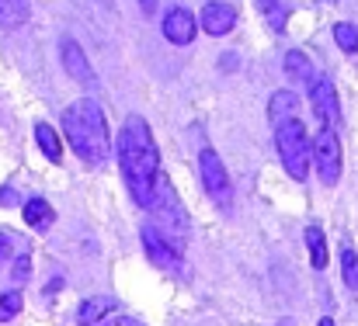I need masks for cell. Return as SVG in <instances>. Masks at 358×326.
<instances>
[{
	"label": "cell",
	"instance_id": "9a60e30c",
	"mask_svg": "<svg viewBox=\"0 0 358 326\" xmlns=\"http://www.w3.org/2000/svg\"><path fill=\"white\" fill-rule=\"evenodd\" d=\"M35 142H38V149H42L52 163H59V160H63V142H59V132H56L52 125L38 121V125H35Z\"/></svg>",
	"mask_w": 358,
	"mask_h": 326
},
{
	"label": "cell",
	"instance_id": "30bf717a",
	"mask_svg": "<svg viewBox=\"0 0 358 326\" xmlns=\"http://www.w3.org/2000/svg\"><path fill=\"white\" fill-rule=\"evenodd\" d=\"M160 28H164V38L171 45H188L195 38V31H199V21H195V14L188 7H171L164 14V24Z\"/></svg>",
	"mask_w": 358,
	"mask_h": 326
},
{
	"label": "cell",
	"instance_id": "44dd1931",
	"mask_svg": "<svg viewBox=\"0 0 358 326\" xmlns=\"http://www.w3.org/2000/svg\"><path fill=\"white\" fill-rule=\"evenodd\" d=\"M341 267H345V285L348 288H358V253L352 246H345L341 253Z\"/></svg>",
	"mask_w": 358,
	"mask_h": 326
},
{
	"label": "cell",
	"instance_id": "e0dca14e",
	"mask_svg": "<svg viewBox=\"0 0 358 326\" xmlns=\"http://www.w3.org/2000/svg\"><path fill=\"white\" fill-rule=\"evenodd\" d=\"M306 246H310V264L317 271H324L327 267V239H324L320 225H306Z\"/></svg>",
	"mask_w": 358,
	"mask_h": 326
},
{
	"label": "cell",
	"instance_id": "4316f807",
	"mask_svg": "<svg viewBox=\"0 0 358 326\" xmlns=\"http://www.w3.org/2000/svg\"><path fill=\"white\" fill-rule=\"evenodd\" d=\"M317 326H334V320H327V316H324V320H320Z\"/></svg>",
	"mask_w": 358,
	"mask_h": 326
},
{
	"label": "cell",
	"instance_id": "603a6c76",
	"mask_svg": "<svg viewBox=\"0 0 358 326\" xmlns=\"http://www.w3.org/2000/svg\"><path fill=\"white\" fill-rule=\"evenodd\" d=\"M21 313V292H3L0 295V316H14Z\"/></svg>",
	"mask_w": 358,
	"mask_h": 326
},
{
	"label": "cell",
	"instance_id": "ac0fdd59",
	"mask_svg": "<svg viewBox=\"0 0 358 326\" xmlns=\"http://www.w3.org/2000/svg\"><path fill=\"white\" fill-rule=\"evenodd\" d=\"M24 222H28L31 229L52 225V209H49V202H45V198H28V202H24Z\"/></svg>",
	"mask_w": 358,
	"mask_h": 326
},
{
	"label": "cell",
	"instance_id": "7c38bea8",
	"mask_svg": "<svg viewBox=\"0 0 358 326\" xmlns=\"http://www.w3.org/2000/svg\"><path fill=\"white\" fill-rule=\"evenodd\" d=\"M268 118H271V125H282L289 118H299V98L292 91H275L271 101H268Z\"/></svg>",
	"mask_w": 358,
	"mask_h": 326
},
{
	"label": "cell",
	"instance_id": "5bb4252c",
	"mask_svg": "<svg viewBox=\"0 0 358 326\" xmlns=\"http://www.w3.org/2000/svg\"><path fill=\"white\" fill-rule=\"evenodd\" d=\"M285 73H289L296 84H310V80L317 77V70H313V63H310V56H306L303 49L285 52Z\"/></svg>",
	"mask_w": 358,
	"mask_h": 326
},
{
	"label": "cell",
	"instance_id": "5b68a950",
	"mask_svg": "<svg viewBox=\"0 0 358 326\" xmlns=\"http://www.w3.org/2000/svg\"><path fill=\"white\" fill-rule=\"evenodd\" d=\"M310 167H317V177L324 188H334L341 181L345 160H341V139L334 128L320 125V132L310 139Z\"/></svg>",
	"mask_w": 358,
	"mask_h": 326
},
{
	"label": "cell",
	"instance_id": "52a82bcc",
	"mask_svg": "<svg viewBox=\"0 0 358 326\" xmlns=\"http://www.w3.org/2000/svg\"><path fill=\"white\" fill-rule=\"evenodd\" d=\"M306 87H310V105H313V111H317L320 125L334 128V125L341 121V105H338V91H334L331 77L317 73V77H313Z\"/></svg>",
	"mask_w": 358,
	"mask_h": 326
},
{
	"label": "cell",
	"instance_id": "d4e9b609",
	"mask_svg": "<svg viewBox=\"0 0 358 326\" xmlns=\"http://www.w3.org/2000/svg\"><path fill=\"white\" fill-rule=\"evenodd\" d=\"M10 253H14V243H10V236H7V232H0V264H3Z\"/></svg>",
	"mask_w": 358,
	"mask_h": 326
},
{
	"label": "cell",
	"instance_id": "d6986e66",
	"mask_svg": "<svg viewBox=\"0 0 358 326\" xmlns=\"http://www.w3.org/2000/svg\"><path fill=\"white\" fill-rule=\"evenodd\" d=\"M254 3L268 14V21H271V28H275V31H282V28H285L289 10H285V3H282V0H254Z\"/></svg>",
	"mask_w": 358,
	"mask_h": 326
},
{
	"label": "cell",
	"instance_id": "ba28073f",
	"mask_svg": "<svg viewBox=\"0 0 358 326\" xmlns=\"http://www.w3.org/2000/svg\"><path fill=\"white\" fill-rule=\"evenodd\" d=\"M139 236H143V250H146V257H150L160 271H171V274L181 271V250H178L174 243H167V239L153 229V222H146Z\"/></svg>",
	"mask_w": 358,
	"mask_h": 326
},
{
	"label": "cell",
	"instance_id": "484cf974",
	"mask_svg": "<svg viewBox=\"0 0 358 326\" xmlns=\"http://www.w3.org/2000/svg\"><path fill=\"white\" fill-rule=\"evenodd\" d=\"M139 7H143V14H153L157 10V0H139Z\"/></svg>",
	"mask_w": 358,
	"mask_h": 326
},
{
	"label": "cell",
	"instance_id": "9c48e42d",
	"mask_svg": "<svg viewBox=\"0 0 358 326\" xmlns=\"http://www.w3.org/2000/svg\"><path fill=\"white\" fill-rule=\"evenodd\" d=\"M195 21H199V28L206 35H216L220 38V35H230L237 28V7L234 3H223V0H209Z\"/></svg>",
	"mask_w": 358,
	"mask_h": 326
},
{
	"label": "cell",
	"instance_id": "8fae6325",
	"mask_svg": "<svg viewBox=\"0 0 358 326\" xmlns=\"http://www.w3.org/2000/svg\"><path fill=\"white\" fill-rule=\"evenodd\" d=\"M59 56H63V70H66L73 80H80V84H94V70H91L84 49H80L73 38H63V42H59Z\"/></svg>",
	"mask_w": 358,
	"mask_h": 326
},
{
	"label": "cell",
	"instance_id": "4fadbf2b",
	"mask_svg": "<svg viewBox=\"0 0 358 326\" xmlns=\"http://www.w3.org/2000/svg\"><path fill=\"white\" fill-rule=\"evenodd\" d=\"M115 313V299H84L77 309V323L80 326H98Z\"/></svg>",
	"mask_w": 358,
	"mask_h": 326
},
{
	"label": "cell",
	"instance_id": "cb8c5ba5",
	"mask_svg": "<svg viewBox=\"0 0 358 326\" xmlns=\"http://www.w3.org/2000/svg\"><path fill=\"white\" fill-rule=\"evenodd\" d=\"M98 326H143L139 320H132V316H122V313H112L108 320H101Z\"/></svg>",
	"mask_w": 358,
	"mask_h": 326
},
{
	"label": "cell",
	"instance_id": "277c9868",
	"mask_svg": "<svg viewBox=\"0 0 358 326\" xmlns=\"http://www.w3.org/2000/svg\"><path fill=\"white\" fill-rule=\"evenodd\" d=\"M275 146H278L285 174L303 184L306 174H310V135H306V125L299 118H289V121L275 125Z\"/></svg>",
	"mask_w": 358,
	"mask_h": 326
},
{
	"label": "cell",
	"instance_id": "ffe728a7",
	"mask_svg": "<svg viewBox=\"0 0 358 326\" xmlns=\"http://www.w3.org/2000/svg\"><path fill=\"white\" fill-rule=\"evenodd\" d=\"M334 42L345 49V52H358V28L348 21H338L334 24Z\"/></svg>",
	"mask_w": 358,
	"mask_h": 326
},
{
	"label": "cell",
	"instance_id": "3957f363",
	"mask_svg": "<svg viewBox=\"0 0 358 326\" xmlns=\"http://www.w3.org/2000/svg\"><path fill=\"white\" fill-rule=\"evenodd\" d=\"M150 209H153V216H157V225H153V229H157L167 243H174V246L181 250V239H185V232H188V218H185V209H181V202H178V191L171 188V181H167L164 170H160L157 181H153Z\"/></svg>",
	"mask_w": 358,
	"mask_h": 326
},
{
	"label": "cell",
	"instance_id": "7402d4cb",
	"mask_svg": "<svg viewBox=\"0 0 358 326\" xmlns=\"http://www.w3.org/2000/svg\"><path fill=\"white\" fill-rule=\"evenodd\" d=\"M28 274H31V257H28V253H21V257L14 260V267H10V278H14V285H24V281H28Z\"/></svg>",
	"mask_w": 358,
	"mask_h": 326
},
{
	"label": "cell",
	"instance_id": "7a4b0ae2",
	"mask_svg": "<svg viewBox=\"0 0 358 326\" xmlns=\"http://www.w3.org/2000/svg\"><path fill=\"white\" fill-rule=\"evenodd\" d=\"M63 132L66 142L73 146V153L87 163V167H101L112 153V135H108V118L98 101L80 98L63 111Z\"/></svg>",
	"mask_w": 358,
	"mask_h": 326
},
{
	"label": "cell",
	"instance_id": "8992f818",
	"mask_svg": "<svg viewBox=\"0 0 358 326\" xmlns=\"http://www.w3.org/2000/svg\"><path fill=\"white\" fill-rule=\"evenodd\" d=\"M199 174H202V184H206L209 198L216 205L230 209L234 205V184H230V174H227V167H223L216 149H202L199 153Z\"/></svg>",
	"mask_w": 358,
	"mask_h": 326
},
{
	"label": "cell",
	"instance_id": "2e32d148",
	"mask_svg": "<svg viewBox=\"0 0 358 326\" xmlns=\"http://www.w3.org/2000/svg\"><path fill=\"white\" fill-rule=\"evenodd\" d=\"M31 14L28 0H0V28H21Z\"/></svg>",
	"mask_w": 358,
	"mask_h": 326
},
{
	"label": "cell",
	"instance_id": "6da1fadb",
	"mask_svg": "<svg viewBox=\"0 0 358 326\" xmlns=\"http://www.w3.org/2000/svg\"><path fill=\"white\" fill-rule=\"evenodd\" d=\"M115 153H119L122 177H125V188H129L132 202H136L139 209H150L153 181H157V174H160V153H157L153 132H150V125H146L143 114H129V118L122 121Z\"/></svg>",
	"mask_w": 358,
	"mask_h": 326
}]
</instances>
